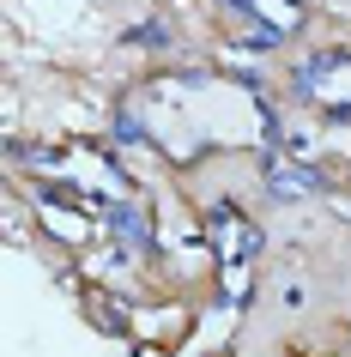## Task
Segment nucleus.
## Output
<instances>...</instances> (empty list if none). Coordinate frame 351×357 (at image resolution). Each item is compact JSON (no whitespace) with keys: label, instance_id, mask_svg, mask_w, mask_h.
Masks as SVG:
<instances>
[{"label":"nucleus","instance_id":"3","mask_svg":"<svg viewBox=\"0 0 351 357\" xmlns=\"http://www.w3.org/2000/svg\"><path fill=\"white\" fill-rule=\"evenodd\" d=\"M115 225H121V236H128V243H140V248H146V212L121 206V212H115Z\"/></svg>","mask_w":351,"mask_h":357},{"label":"nucleus","instance_id":"2","mask_svg":"<svg viewBox=\"0 0 351 357\" xmlns=\"http://www.w3.org/2000/svg\"><path fill=\"white\" fill-rule=\"evenodd\" d=\"M218 225H230V212H224V206H218ZM255 248H260V230L255 225H237V236L224 243V255H230V261H248Z\"/></svg>","mask_w":351,"mask_h":357},{"label":"nucleus","instance_id":"1","mask_svg":"<svg viewBox=\"0 0 351 357\" xmlns=\"http://www.w3.org/2000/svg\"><path fill=\"white\" fill-rule=\"evenodd\" d=\"M267 188L273 194H309L315 176H303V169H291V164H267Z\"/></svg>","mask_w":351,"mask_h":357}]
</instances>
